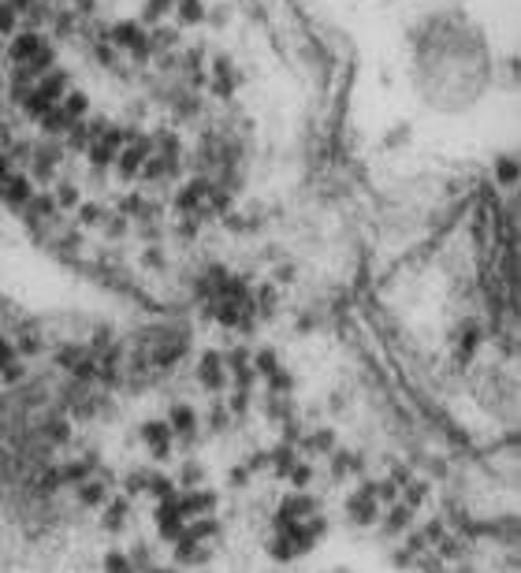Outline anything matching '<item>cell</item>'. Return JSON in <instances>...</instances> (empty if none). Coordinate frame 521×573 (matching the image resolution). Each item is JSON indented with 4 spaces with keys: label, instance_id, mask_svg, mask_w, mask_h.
<instances>
[{
    "label": "cell",
    "instance_id": "obj_1",
    "mask_svg": "<svg viewBox=\"0 0 521 573\" xmlns=\"http://www.w3.org/2000/svg\"><path fill=\"white\" fill-rule=\"evenodd\" d=\"M142 436H146L149 447H153L157 458H164V454L171 450V428L164 425V421H149V425L142 428Z\"/></svg>",
    "mask_w": 521,
    "mask_h": 573
},
{
    "label": "cell",
    "instance_id": "obj_2",
    "mask_svg": "<svg viewBox=\"0 0 521 573\" xmlns=\"http://www.w3.org/2000/svg\"><path fill=\"white\" fill-rule=\"evenodd\" d=\"M198 376L209 387H220L224 384V369H220V358H216V354H209V358L201 361V369H198Z\"/></svg>",
    "mask_w": 521,
    "mask_h": 573
},
{
    "label": "cell",
    "instance_id": "obj_3",
    "mask_svg": "<svg viewBox=\"0 0 521 573\" xmlns=\"http://www.w3.org/2000/svg\"><path fill=\"white\" fill-rule=\"evenodd\" d=\"M168 428L190 432V428H194V409H190V406H176V409H171V425H168Z\"/></svg>",
    "mask_w": 521,
    "mask_h": 573
},
{
    "label": "cell",
    "instance_id": "obj_4",
    "mask_svg": "<svg viewBox=\"0 0 521 573\" xmlns=\"http://www.w3.org/2000/svg\"><path fill=\"white\" fill-rule=\"evenodd\" d=\"M127 521V503H116V506H108V514H104V525L108 528H119Z\"/></svg>",
    "mask_w": 521,
    "mask_h": 573
},
{
    "label": "cell",
    "instance_id": "obj_5",
    "mask_svg": "<svg viewBox=\"0 0 521 573\" xmlns=\"http://www.w3.org/2000/svg\"><path fill=\"white\" fill-rule=\"evenodd\" d=\"M108 573H134V566H130L123 555H112L108 558Z\"/></svg>",
    "mask_w": 521,
    "mask_h": 573
}]
</instances>
